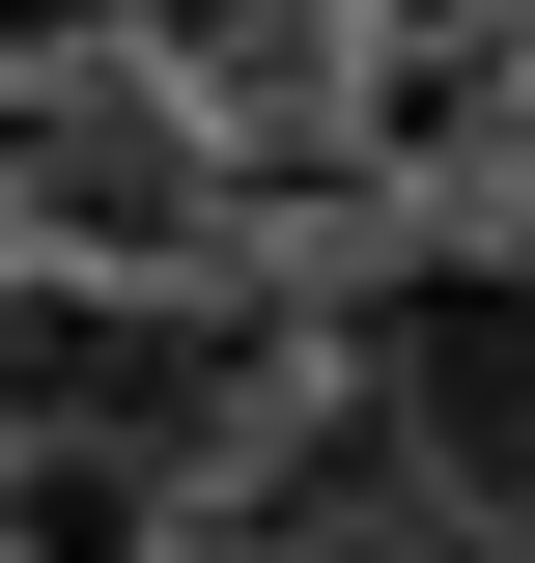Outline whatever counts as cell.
<instances>
[{"label":"cell","instance_id":"3","mask_svg":"<svg viewBox=\"0 0 535 563\" xmlns=\"http://www.w3.org/2000/svg\"><path fill=\"white\" fill-rule=\"evenodd\" d=\"M226 141L170 113V85H0V282H226Z\"/></svg>","mask_w":535,"mask_h":563},{"label":"cell","instance_id":"6","mask_svg":"<svg viewBox=\"0 0 535 563\" xmlns=\"http://www.w3.org/2000/svg\"><path fill=\"white\" fill-rule=\"evenodd\" d=\"M507 29H535V0H507Z\"/></svg>","mask_w":535,"mask_h":563},{"label":"cell","instance_id":"2","mask_svg":"<svg viewBox=\"0 0 535 563\" xmlns=\"http://www.w3.org/2000/svg\"><path fill=\"white\" fill-rule=\"evenodd\" d=\"M226 395H254V310H226V282H0V451L198 479Z\"/></svg>","mask_w":535,"mask_h":563},{"label":"cell","instance_id":"4","mask_svg":"<svg viewBox=\"0 0 535 563\" xmlns=\"http://www.w3.org/2000/svg\"><path fill=\"white\" fill-rule=\"evenodd\" d=\"M254 563H479V536H423V507H282Z\"/></svg>","mask_w":535,"mask_h":563},{"label":"cell","instance_id":"1","mask_svg":"<svg viewBox=\"0 0 535 563\" xmlns=\"http://www.w3.org/2000/svg\"><path fill=\"white\" fill-rule=\"evenodd\" d=\"M338 395H367V479H395L423 536L535 563V254H423V282H367Z\"/></svg>","mask_w":535,"mask_h":563},{"label":"cell","instance_id":"5","mask_svg":"<svg viewBox=\"0 0 535 563\" xmlns=\"http://www.w3.org/2000/svg\"><path fill=\"white\" fill-rule=\"evenodd\" d=\"M113 29H141V0H0V85H85Z\"/></svg>","mask_w":535,"mask_h":563}]
</instances>
